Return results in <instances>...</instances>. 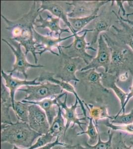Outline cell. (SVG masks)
Returning <instances> with one entry per match:
<instances>
[{
  "label": "cell",
  "instance_id": "obj_1",
  "mask_svg": "<svg viewBox=\"0 0 133 149\" xmlns=\"http://www.w3.org/2000/svg\"><path fill=\"white\" fill-rule=\"evenodd\" d=\"M102 36L111 50V63L107 73L118 78L125 72L133 74V51L126 44L113 39L107 33Z\"/></svg>",
  "mask_w": 133,
  "mask_h": 149
},
{
  "label": "cell",
  "instance_id": "obj_2",
  "mask_svg": "<svg viewBox=\"0 0 133 149\" xmlns=\"http://www.w3.org/2000/svg\"><path fill=\"white\" fill-rule=\"evenodd\" d=\"M41 135L31 128L27 122L20 121L8 124H1V141L19 147L27 149Z\"/></svg>",
  "mask_w": 133,
  "mask_h": 149
},
{
  "label": "cell",
  "instance_id": "obj_3",
  "mask_svg": "<svg viewBox=\"0 0 133 149\" xmlns=\"http://www.w3.org/2000/svg\"><path fill=\"white\" fill-rule=\"evenodd\" d=\"M59 58L58 64L54 73V77L61 81L69 83L75 82V85L79 83V80L77 76V73L84 68L86 64L79 58H72L66 54L60 46L58 48Z\"/></svg>",
  "mask_w": 133,
  "mask_h": 149
},
{
  "label": "cell",
  "instance_id": "obj_4",
  "mask_svg": "<svg viewBox=\"0 0 133 149\" xmlns=\"http://www.w3.org/2000/svg\"><path fill=\"white\" fill-rule=\"evenodd\" d=\"M40 6V2L33 1L29 11L17 20H9L1 15L7 24L6 29L12 33L13 38L19 37L26 31H33L37 17L42 13L39 10Z\"/></svg>",
  "mask_w": 133,
  "mask_h": 149
},
{
  "label": "cell",
  "instance_id": "obj_5",
  "mask_svg": "<svg viewBox=\"0 0 133 149\" xmlns=\"http://www.w3.org/2000/svg\"><path fill=\"white\" fill-rule=\"evenodd\" d=\"M102 73H98L94 69L84 71H79L77 74L79 84L83 86L86 92L91 97H94L97 102H102L103 98L110 93L101 83Z\"/></svg>",
  "mask_w": 133,
  "mask_h": 149
},
{
  "label": "cell",
  "instance_id": "obj_6",
  "mask_svg": "<svg viewBox=\"0 0 133 149\" xmlns=\"http://www.w3.org/2000/svg\"><path fill=\"white\" fill-rule=\"evenodd\" d=\"M83 35L78 36V33L74 34V40L67 46L60 45L64 52L72 58H79L83 60L86 65L88 64L94 57L86 52V50L96 51V49L91 46L90 43L86 40L88 32L93 31V29H84Z\"/></svg>",
  "mask_w": 133,
  "mask_h": 149
},
{
  "label": "cell",
  "instance_id": "obj_7",
  "mask_svg": "<svg viewBox=\"0 0 133 149\" xmlns=\"http://www.w3.org/2000/svg\"><path fill=\"white\" fill-rule=\"evenodd\" d=\"M17 91L26 93L24 100L29 102H39L46 98H52L63 93V90L59 85L47 81L46 83L36 86H27L25 88Z\"/></svg>",
  "mask_w": 133,
  "mask_h": 149
},
{
  "label": "cell",
  "instance_id": "obj_8",
  "mask_svg": "<svg viewBox=\"0 0 133 149\" xmlns=\"http://www.w3.org/2000/svg\"><path fill=\"white\" fill-rule=\"evenodd\" d=\"M10 42H12L13 45L15 46V48L13 47L12 44H10L9 42L5 39H2L4 42L8 45L10 48L12 52H13L15 57V63L13 65V68L12 70L8 71L7 72L8 73H14L21 74L24 76L25 80H27L28 75L26 74V71L29 68H43L45 66L41 65H33L29 63L26 60V56L25 53H24L22 49V45L20 43L17 42L15 41L10 39Z\"/></svg>",
  "mask_w": 133,
  "mask_h": 149
},
{
  "label": "cell",
  "instance_id": "obj_9",
  "mask_svg": "<svg viewBox=\"0 0 133 149\" xmlns=\"http://www.w3.org/2000/svg\"><path fill=\"white\" fill-rule=\"evenodd\" d=\"M111 2L110 1H72L70 2L72 9L68 17L70 18H79L98 15V13L101 7Z\"/></svg>",
  "mask_w": 133,
  "mask_h": 149
},
{
  "label": "cell",
  "instance_id": "obj_10",
  "mask_svg": "<svg viewBox=\"0 0 133 149\" xmlns=\"http://www.w3.org/2000/svg\"><path fill=\"white\" fill-rule=\"evenodd\" d=\"M97 43V54L96 57H94L91 62L80 71H84L92 69L96 70L102 67L104 68L105 73L108 72L111 63V50L102 35H100Z\"/></svg>",
  "mask_w": 133,
  "mask_h": 149
},
{
  "label": "cell",
  "instance_id": "obj_11",
  "mask_svg": "<svg viewBox=\"0 0 133 149\" xmlns=\"http://www.w3.org/2000/svg\"><path fill=\"white\" fill-rule=\"evenodd\" d=\"M34 38L36 42V48L38 50L37 53L41 56L45 52H49L56 56H59V54L54 51V48H57L60 46V43L67 39L74 37V34L66 37H54V36L47 33L46 36L40 34L34 27Z\"/></svg>",
  "mask_w": 133,
  "mask_h": 149
},
{
  "label": "cell",
  "instance_id": "obj_12",
  "mask_svg": "<svg viewBox=\"0 0 133 149\" xmlns=\"http://www.w3.org/2000/svg\"><path fill=\"white\" fill-rule=\"evenodd\" d=\"M72 6L68 1H41L39 10L41 12L48 10L53 15H55L59 19H62L66 26L74 34L71 24L69 21L68 14L72 10Z\"/></svg>",
  "mask_w": 133,
  "mask_h": 149
},
{
  "label": "cell",
  "instance_id": "obj_13",
  "mask_svg": "<svg viewBox=\"0 0 133 149\" xmlns=\"http://www.w3.org/2000/svg\"><path fill=\"white\" fill-rule=\"evenodd\" d=\"M28 123L31 129L41 135L48 133L50 127L45 112L34 104H30L29 107Z\"/></svg>",
  "mask_w": 133,
  "mask_h": 149
},
{
  "label": "cell",
  "instance_id": "obj_14",
  "mask_svg": "<svg viewBox=\"0 0 133 149\" xmlns=\"http://www.w3.org/2000/svg\"><path fill=\"white\" fill-rule=\"evenodd\" d=\"M67 93H66L65 95V100L64 102L61 101V98L58 100V103L62 109L63 116L64 119L66 120V132L70 127L71 123H72V127H74L75 124H77L81 130L84 131L82 125H86V123L82 122V121L85 120L86 117L81 118L78 117V114L77 113V109L78 108V100L76 99V101L74 104H72L70 107H68L67 104Z\"/></svg>",
  "mask_w": 133,
  "mask_h": 149
},
{
  "label": "cell",
  "instance_id": "obj_15",
  "mask_svg": "<svg viewBox=\"0 0 133 149\" xmlns=\"http://www.w3.org/2000/svg\"><path fill=\"white\" fill-rule=\"evenodd\" d=\"M13 74L9 73L7 74L3 71V69L1 70V76L2 79L5 81V86L8 88L9 92L10 93V97L12 98V103H13V109H15V96L16 91H17L20 89V87L22 86H36V85H41L42 83L38 81V77L36 78L34 80L31 81L27 80H19L17 78L13 76Z\"/></svg>",
  "mask_w": 133,
  "mask_h": 149
},
{
  "label": "cell",
  "instance_id": "obj_16",
  "mask_svg": "<svg viewBox=\"0 0 133 149\" xmlns=\"http://www.w3.org/2000/svg\"><path fill=\"white\" fill-rule=\"evenodd\" d=\"M113 14L115 15L118 20L117 22L121 26V28L116 26H112V27L114 29L115 33L111 32L114 36L118 40L129 46L133 52V28L126 22H124L120 19L119 16L114 10H112Z\"/></svg>",
  "mask_w": 133,
  "mask_h": 149
},
{
  "label": "cell",
  "instance_id": "obj_17",
  "mask_svg": "<svg viewBox=\"0 0 133 149\" xmlns=\"http://www.w3.org/2000/svg\"><path fill=\"white\" fill-rule=\"evenodd\" d=\"M50 81L51 83L59 85V86H61V88H62L63 90H65L68 92L73 93L76 97V99H77L79 102L81 109L83 111L84 117L88 118L87 114H86V110L85 109V107H84L85 105L84 102L81 100V98L78 95V93L76 92L74 86H72L71 84H70L69 83H67L61 80H58L57 79L54 77V73L51 72L44 71L41 73L40 76L38 77V81L42 83V81Z\"/></svg>",
  "mask_w": 133,
  "mask_h": 149
},
{
  "label": "cell",
  "instance_id": "obj_18",
  "mask_svg": "<svg viewBox=\"0 0 133 149\" xmlns=\"http://www.w3.org/2000/svg\"><path fill=\"white\" fill-rule=\"evenodd\" d=\"M66 93H63L54 97L46 98L39 102H29L24 100L22 102L29 104H34L40 107L45 112L49 124L51 125L52 123L54 118L57 116L58 112V107L59 105L58 100L65 95Z\"/></svg>",
  "mask_w": 133,
  "mask_h": 149
},
{
  "label": "cell",
  "instance_id": "obj_19",
  "mask_svg": "<svg viewBox=\"0 0 133 149\" xmlns=\"http://www.w3.org/2000/svg\"><path fill=\"white\" fill-rule=\"evenodd\" d=\"M112 10L111 13L107 11H102L101 14L99 15L98 17L96 19L95 22L94 29L93 31L94 32L93 38L91 42H90L91 46L97 42L98 37L100 33L102 32H108L111 27L112 26Z\"/></svg>",
  "mask_w": 133,
  "mask_h": 149
},
{
  "label": "cell",
  "instance_id": "obj_20",
  "mask_svg": "<svg viewBox=\"0 0 133 149\" xmlns=\"http://www.w3.org/2000/svg\"><path fill=\"white\" fill-rule=\"evenodd\" d=\"M101 73L102 84L107 89H111L113 91L120 102L121 106V109H122L126 100L128 93L124 92L117 85L118 81V78L116 76L109 73H105V72Z\"/></svg>",
  "mask_w": 133,
  "mask_h": 149
},
{
  "label": "cell",
  "instance_id": "obj_21",
  "mask_svg": "<svg viewBox=\"0 0 133 149\" xmlns=\"http://www.w3.org/2000/svg\"><path fill=\"white\" fill-rule=\"evenodd\" d=\"M3 81H1V124H8L12 123L10 109H13V103L10 97V93L7 89Z\"/></svg>",
  "mask_w": 133,
  "mask_h": 149
},
{
  "label": "cell",
  "instance_id": "obj_22",
  "mask_svg": "<svg viewBox=\"0 0 133 149\" xmlns=\"http://www.w3.org/2000/svg\"><path fill=\"white\" fill-rule=\"evenodd\" d=\"M60 19L57 17H54L52 15H47V18L43 19L41 15H39V19H36V22H39L40 25L36 24L37 28H48L50 32L48 33L50 35L53 36V33L57 37L61 36V34L63 32H69V29H62L60 25Z\"/></svg>",
  "mask_w": 133,
  "mask_h": 149
},
{
  "label": "cell",
  "instance_id": "obj_23",
  "mask_svg": "<svg viewBox=\"0 0 133 149\" xmlns=\"http://www.w3.org/2000/svg\"><path fill=\"white\" fill-rule=\"evenodd\" d=\"M10 39L20 43L22 46L25 48V54L27 56L29 52L31 53L34 58V61L36 64L38 62L37 54V49L36 48V42L34 38L33 32L28 34H25L17 37L12 38Z\"/></svg>",
  "mask_w": 133,
  "mask_h": 149
},
{
  "label": "cell",
  "instance_id": "obj_24",
  "mask_svg": "<svg viewBox=\"0 0 133 149\" xmlns=\"http://www.w3.org/2000/svg\"><path fill=\"white\" fill-rule=\"evenodd\" d=\"M84 104L89 111L91 118L93 119L96 126H98V121L102 119L108 118L112 120L113 116L109 115L107 107L105 105H93L92 104H88L84 102Z\"/></svg>",
  "mask_w": 133,
  "mask_h": 149
},
{
  "label": "cell",
  "instance_id": "obj_25",
  "mask_svg": "<svg viewBox=\"0 0 133 149\" xmlns=\"http://www.w3.org/2000/svg\"><path fill=\"white\" fill-rule=\"evenodd\" d=\"M48 133L56 138L58 136L61 137L62 135L65 136L66 135V124L63 116L62 109L60 105L58 107L57 115L54 118L52 123L51 124Z\"/></svg>",
  "mask_w": 133,
  "mask_h": 149
},
{
  "label": "cell",
  "instance_id": "obj_26",
  "mask_svg": "<svg viewBox=\"0 0 133 149\" xmlns=\"http://www.w3.org/2000/svg\"><path fill=\"white\" fill-rule=\"evenodd\" d=\"M113 132H111V130L108 131V139L105 142L101 140L100 133L98 136L97 142L94 145H89L87 142H86L84 146L80 144L76 145L77 149H113L112 146V139L113 137Z\"/></svg>",
  "mask_w": 133,
  "mask_h": 149
},
{
  "label": "cell",
  "instance_id": "obj_27",
  "mask_svg": "<svg viewBox=\"0 0 133 149\" xmlns=\"http://www.w3.org/2000/svg\"><path fill=\"white\" fill-rule=\"evenodd\" d=\"M98 16L99 15H94L86 17L79 18L69 17V21L71 24V26L75 34H78L84 29L88 25V24H89L91 21H93L95 19H97Z\"/></svg>",
  "mask_w": 133,
  "mask_h": 149
},
{
  "label": "cell",
  "instance_id": "obj_28",
  "mask_svg": "<svg viewBox=\"0 0 133 149\" xmlns=\"http://www.w3.org/2000/svg\"><path fill=\"white\" fill-rule=\"evenodd\" d=\"M88 118L89 120V122L87 126L86 130V131L79 132L77 135L79 136L86 134L89 137L87 142L89 145H94L97 142L100 132L98 129V126H96L95 124H94V121L93 119L90 117H88Z\"/></svg>",
  "mask_w": 133,
  "mask_h": 149
},
{
  "label": "cell",
  "instance_id": "obj_29",
  "mask_svg": "<svg viewBox=\"0 0 133 149\" xmlns=\"http://www.w3.org/2000/svg\"><path fill=\"white\" fill-rule=\"evenodd\" d=\"M29 103L22 101H15L14 111L18 120L22 122H29Z\"/></svg>",
  "mask_w": 133,
  "mask_h": 149
},
{
  "label": "cell",
  "instance_id": "obj_30",
  "mask_svg": "<svg viewBox=\"0 0 133 149\" xmlns=\"http://www.w3.org/2000/svg\"><path fill=\"white\" fill-rule=\"evenodd\" d=\"M111 123L123 125L133 123V109L129 113H123L122 115L113 116Z\"/></svg>",
  "mask_w": 133,
  "mask_h": 149
},
{
  "label": "cell",
  "instance_id": "obj_31",
  "mask_svg": "<svg viewBox=\"0 0 133 149\" xmlns=\"http://www.w3.org/2000/svg\"><path fill=\"white\" fill-rule=\"evenodd\" d=\"M54 138V136L49 133L41 135L37 138L36 142L32 145L31 147L26 149H37L43 147L50 143L52 142L53 139Z\"/></svg>",
  "mask_w": 133,
  "mask_h": 149
},
{
  "label": "cell",
  "instance_id": "obj_32",
  "mask_svg": "<svg viewBox=\"0 0 133 149\" xmlns=\"http://www.w3.org/2000/svg\"><path fill=\"white\" fill-rule=\"evenodd\" d=\"M104 125L113 131H122L126 133L133 134V123L126 125H116L111 123L109 120L103 122Z\"/></svg>",
  "mask_w": 133,
  "mask_h": 149
},
{
  "label": "cell",
  "instance_id": "obj_33",
  "mask_svg": "<svg viewBox=\"0 0 133 149\" xmlns=\"http://www.w3.org/2000/svg\"><path fill=\"white\" fill-rule=\"evenodd\" d=\"M60 138V136H58L56 138L55 141L54 142L50 143L49 144L46 145L43 147L39 148H38L37 149H52L53 148H54V147L57 146V145H66L67 144L65 143L60 142V141H59Z\"/></svg>",
  "mask_w": 133,
  "mask_h": 149
},
{
  "label": "cell",
  "instance_id": "obj_34",
  "mask_svg": "<svg viewBox=\"0 0 133 149\" xmlns=\"http://www.w3.org/2000/svg\"><path fill=\"white\" fill-rule=\"evenodd\" d=\"M122 138L127 145L133 148V134L122 133Z\"/></svg>",
  "mask_w": 133,
  "mask_h": 149
},
{
  "label": "cell",
  "instance_id": "obj_35",
  "mask_svg": "<svg viewBox=\"0 0 133 149\" xmlns=\"http://www.w3.org/2000/svg\"><path fill=\"white\" fill-rule=\"evenodd\" d=\"M133 97V85L130 88V92L128 93V95L127 97L126 100L125 101L124 104L123 105V107L122 109H120L119 111L118 112V113L116 115H120V112L122 111H123V113H125V107H126V105L127 104L129 101L130 100V99Z\"/></svg>",
  "mask_w": 133,
  "mask_h": 149
},
{
  "label": "cell",
  "instance_id": "obj_36",
  "mask_svg": "<svg viewBox=\"0 0 133 149\" xmlns=\"http://www.w3.org/2000/svg\"><path fill=\"white\" fill-rule=\"evenodd\" d=\"M117 149H133V148L127 145L125 142L123 140L122 133H119V137L118 141V147Z\"/></svg>",
  "mask_w": 133,
  "mask_h": 149
},
{
  "label": "cell",
  "instance_id": "obj_37",
  "mask_svg": "<svg viewBox=\"0 0 133 149\" xmlns=\"http://www.w3.org/2000/svg\"><path fill=\"white\" fill-rule=\"evenodd\" d=\"M125 1H115V3L116 4V6L118 7V15H120V12L121 10L122 13H123V15L124 16H125L126 14V10H125V8L124 7V3H125Z\"/></svg>",
  "mask_w": 133,
  "mask_h": 149
},
{
  "label": "cell",
  "instance_id": "obj_38",
  "mask_svg": "<svg viewBox=\"0 0 133 149\" xmlns=\"http://www.w3.org/2000/svg\"><path fill=\"white\" fill-rule=\"evenodd\" d=\"M52 149H77L76 145H70L66 144L65 145H57L53 148Z\"/></svg>",
  "mask_w": 133,
  "mask_h": 149
},
{
  "label": "cell",
  "instance_id": "obj_39",
  "mask_svg": "<svg viewBox=\"0 0 133 149\" xmlns=\"http://www.w3.org/2000/svg\"><path fill=\"white\" fill-rule=\"evenodd\" d=\"M130 73L129 72H125L121 74L119 78H118V81H126L128 79L129 76H130Z\"/></svg>",
  "mask_w": 133,
  "mask_h": 149
},
{
  "label": "cell",
  "instance_id": "obj_40",
  "mask_svg": "<svg viewBox=\"0 0 133 149\" xmlns=\"http://www.w3.org/2000/svg\"><path fill=\"white\" fill-rule=\"evenodd\" d=\"M119 16L120 19H121L122 21L129 24L130 26H131L133 28V20H130V19H124V17H122L120 15H119Z\"/></svg>",
  "mask_w": 133,
  "mask_h": 149
},
{
  "label": "cell",
  "instance_id": "obj_41",
  "mask_svg": "<svg viewBox=\"0 0 133 149\" xmlns=\"http://www.w3.org/2000/svg\"><path fill=\"white\" fill-rule=\"evenodd\" d=\"M126 3H128V6L130 7L133 8V1H126Z\"/></svg>",
  "mask_w": 133,
  "mask_h": 149
},
{
  "label": "cell",
  "instance_id": "obj_42",
  "mask_svg": "<svg viewBox=\"0 0 133 149\" xmlns=\"http://www.w3.org/2000/svg\"><path fill=\"white\" fill-rule=\"evenodd\" d=\"M26 149L25 148H22L19 147H17L16 146H14L13 149Z\"/></svg>",
  "mask_w": 133,
  "mask_h": 149
},
{
  "label": "cell",
  "instance_id": "obj_43",
  "mask_svg": "<svg viewBox=\"0 0 133 149\" xmlns=\"http://www.w3.org/2000/svg\"><path fill=\"white\" fill-rule=\"evenodd\" d=\"M126 15L127 17V18H128V17L131 16V15H133V13H129V14H126Z\"/></svg>",
  "mask_w": 133,
  "mask_h": 149
}]
</instances>
